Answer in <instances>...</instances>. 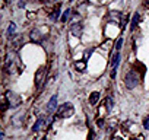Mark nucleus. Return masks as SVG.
<instances>
[{
    "label": "nucleus",
    "mask_w": 149,
    "mask_h": 140,
    "mask_svg": "<svg viewBox=\"0 0 149 140\" xmlns=\"http://www.w3.org/2000/svg\"><path fill=\"white\" fill-rule=\"evenodd\" d=\"M139 82H140V79H139V76H137V73L134 72V70H129V72L126 73L124 83H126L127 89H134L139 85Z\"/></svg>",
    "instance_id": "f257e3e1"
},
{
    "label": "nucleus",
    "mask_w": 149,
    "mask_h": 140,
    "mask_svg": "<svg viewBox=\"0 0 149 140\" xmlns=\"http://www.w3.org/2000/svg\"><path fill=\"white\" fill-rule=\"evenodd\" d=\"M143 6H145V8H149V0H146V2L143 3Z\"/></svg>",
    "instance_id": "aec40b11"
},
{
    "label": "nucleus",
    "mask_w": 149,
    "mask_h": 140,
    "mask_svg": "<svg viewBox=\"0 0 149 140\" xmlns=\"http://www.w3.org/2000/svg\"><path fill=\"white\" fill-rule=\"evenodd\" d=\"M121 45H123V38H118L117 40V42H116V51H120V48H121Z\"/></svg>",
    "instance_id": "a211bd4d"
},
{
    "label": "nucleus",
    "mask_w": 149,
    "mask_h": 140,
    "mask_svg": "<svg viewBox=\"0 0 149 140\" xmlns=\"http://www.w3.org/2000/svg\"><path fill=\"white\" fill-rule=\"evenodd\" d=\"M139 21H140V15H139V13H134L133 21H132V29H134V28L139 25Z\"/></svg>",
    "instance_id": "2eb2a0df"
},
{
    "label": "nucleus",
    "mask_w": 149,
    "mask_h": 140,
    "mask_svg": "<svg viewBox=\"0 0 149 140\" xmlns=\"http://www.w3.org/2000/svg\"><path fill=\"white\" fill-rule=\"evenodd\" d=\"M113 140H123V139H121V137H114Z\"/></svg>",
    "instance_id": "412c9836"
},
{
    "label": "nucleus",
    "mask_w": 149,
    "mask_h": 140,
    "mask_svg": "<svg viewBox=\"0 0 149 140\" xmlns=\"http://www.w3.org/2000/svg\"><path fill=\"white\" fill-rule=\"evenodd\" d=\"M70 32H72V35H74L76 38H81V37H82V32H84V25H82L81 22H74V24H72V26H70Z\"/></svg>",
    "instance_id": "39448f33"
},
{
    "label": "nucleus",
    "mask_w": 149,
    "mask_h": 140,
    "mask_svg": "<svg viewBox=\"0 0 149 140\" xmlns=\"http://www.w3.org/2000/svg\"><path fill=\"white\" fill-rule=\"evenodd\" d=\"M70 9H67V10H64V13H63V16H61V22H67V19H69V16H70Z\"/></svg>",
    "instance_id": "f3484780"
},
{
    "label": "nucleus",
    "mask_w": 149,
    "mask_h": 140,
    "mask_svg": "<svg viewBox=\"0 0 149 140\" xmlns=\"http://www.w3.org/2000/svg\"><path fill=\"white\" fill-rule=\"evenodd\" d=\"M143 125H145L146 130H149V117H146V118L143 120Z\"/></svg>",
    "instance_id": "6ab92c4d"
},
{
    "label": "nucleus",
    "mask_w": 149,
    "mask_h": 140,
    "mask_svg": "<svg viewBox=\"0 0 149 140\" xmlns=\"http://www.w3.org/2000/svg\"><path fill=\"white\" fill-rule=\"evenodd\" d=\"M73 112H74L73 105L69 104V102H66V104H63V105L58 107V110H57V112H56V117H57V118H69V117L73 115Z\"/></svg>",
    "instance_id": "f03ea898"
},
{
    "label": "nucleus",
    "mask_w": 149,
    "mask_h": 140,
    "mask_svg": "<svg viewBox=\"0 0 149 140\" xmlns=\"http://www.w3.org/2000/svg\"><path fill=\"white\" fill-rule=\"evenodd\" d=\"M58 16H60V5L53 10V13H50V19L51 21H58Z\"/></svg>",
    "instance_id": "f8f14e48"
},
{
    "label": "nucleus",
    "mask_w": 149,
    "mask_h": 140,
    "mask_svg": "<svg viewBox=\"0 0 149 140\" xmlns=\"http://www.w3.org/2000/svg\"><path fill=\"white\" fill-rule=\"evenodd\" d=\"M98 99H100V92H94V94H91V96H89V104H91V105H95V104L98 102Z\"/></svg>",
    "instance_id": "ddd939ff"
},
{
    "label": "nucleus",
    "mask_w": 149,
    "mask_h": 140,
    "mask_svg": "<svg viewBox=\"0 0 149 140\" xmlns=\"http://www.w3.org/2000/svg\"><path fill=\"white\" fill-rule=\"evenodd\" d=\"M44 76H45V70H44V67L38 69V72L35 73V85H37V88H40L41 83L44 82Z\"/></svg>",
    "instance_id": "0eeeda50"
},
{
    "label": "nucleus",
    "mask_w": 149,
    "mask_h": 140,
    "mask_svg": "<svg viewBox=\"0 0 149 140\" xmlns=\"http://www.w3.org/2000/svg\"><path fill=\"white\" fill-rule=\"evenodd\" d=\"M29 37H31V41H34V42H37V44H40V42L44 40V35H42L38 29H32L31 34H29Z\"/></svg>",
    "instance_id": "6e6552de"
},
{
    "label": "nucleus",
    "mask_w": 149,
    "mask_h": 140,
    "mask_svg": "<svg viewBox=\"0 0 149 140\" xmlns=\"http://www.w3.org/2000/svg\"><path fill=\"white\" fill-rule=\"evenodd\" d=\"M133 140H140V139H133Z\"/></svg>",
    "instance_id": "4be33fe9"
},
{
    "label": "nucleus",
    "mask_w": 149,
    "mask_h": 140,
    "mask_svg": "<svg viewBox=\"0 0 149 140\" xmlns=\"http://www.w3.org/2000/svg\"><path fill=\"white\" fill-rule=\"evenodd\" d=\"M5 98H6V101H8L9 107H12V108L19 107V105H21V102H22L21 96H19L18 94H15V92H10V91H9V92H6Z\"/></svg>",
    "instance_id": "7ed1b4c3"
},
{
    "label": "nucleus",
    "mask_w": 149,
    "mask_h": 140,
    "mask_svg": "<svg viewBox=\"0 0 149 140\" xmlns=\"http://www.w3.org/2000/svg\"><path fill=\"white\" fill-rule=\"evenodd\" d=\"M56 108H57V95L51 96V99L48 101V104H47V112L51 114V112L56 111Z\"/></svg>",
    "instance_id": "1a4fd4ad"
},
{
    "label": "nucleus",
    "mask_w": 149,
    "mask_h": 140,
    "mask_svg": "<svg viewBox=\"0 0 149 140\" xmlns=\"http://www.w3.org/2000/svg\"><path fill=\"white\" fill-rule=\"evenodd\" d=\"M48 125H50V118H48V117L41 115V117H38V120L35 121V124H34L32 130H34V131H40V130L47 128Z\"/></svg>",
    "instance_id": "20e7f679"
},
{
    "label": "nucleus",
    "mask_w": 149,
    "mask_h": 140,
    "mask_svg": "<svg viewBox=\"0 0 149 140\" xmlns=\"http://www.w3.org/2000/svg\"><path fill=\"white\" fill-rule=\"evenodd\" d=\"M15 31H16V24L12 22V24L9 25V28H8V34H6L8 38H13V37H15Z\"/></svg>",
    "instance_id": "9d476101"
},
{
    "label": "nucleus",
    "mask_w": 149,
    "mask_h": 140,
    "mask_svg": "<svg viewBox=\"0 0 149 140\" xmlns=\"http://www.w3.org/2000/svg\"><path fill=\"white\" fill-rule=\"evenodd\" d=\"M118 63H120V53L116 51L114 55H113V60H111V64H113V70H111V78L114 79L116 78V70L118 67Z\"/></svg>",
    "instance_id": "423d86ee"
},
{
    "label": "nucleus",
    "mask_w": 149,
    "mask_h": 140,
    "mask_svg": "<svg viewBox=\"0 0 149 140\" xmlns=\"http://www.w3.org/2000/svg\"><path fill=\"white\" fill-rule=\"evenodd\" d=\"M24 42H25L24 37H19L18 40H13V41H12V44H13V47H15V48H19V45H22Z\"/></svg>",
    "instance_id": "dca6fc26"
},
{
    "label": "nucleus",
    "mask_w": 149,
    "mask_h": 140,
    "mask_svg": "<svg viewBox=\"0 0 149 140\" xmlns=\"http://www.w3.org/2000/svg\"><path fill=\"white\" fill-rule=\"evenodd\" d=\"M74 67H76L78 72H84V70L86 69V60H84V61H76V63H74Z\"/></svg>",
    "instance_id": "9b49d317"
},
{
    "label": "nucleus",
    "mask_w": 149,
    "mask_h": 140,
    "mask_svg": "<svg viewBox=\"0 0 149 140\" xmlns=\"http://www.w3.org/2000/svg\"><path fill=\"white\" fill-rule=\"evenodd\" d=\"M104 105L107 107V111H111L113 107H114V102H113V98L111 96H107L105 101H104Z\"/></svg>",
    "instance_id": "4468645a"
}]
</instances>
